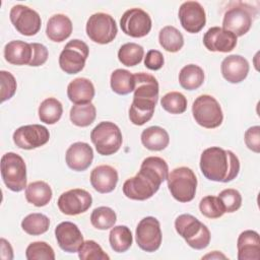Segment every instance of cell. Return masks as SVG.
Here are the masks:
<instances>
[{"mask_svg":"<svg viewBox=\"0 0 260 260\" xmlns=\"http://www.w3.org/2000/svg\"><path fill=\"white\" fill-rule=\"evenodd\" d=\"M167 181L169 190L177 201L185 203L194 199L197 178L190 168L180 167L174 169L169 173Z\"/></svg>","mask_w":260,"mask_h":260,"instance_id":"cell-6","label":"cell"},{"mask_svg":"<svg viewBox=\"0 0 260 260\" xmlns=\"http://www.w3.org/2000/svg\"><path fill=\"white\" fill-rule=\"evenodd\" d=\"M159 45L168 52L176 53L184 46V38L179 29L175 26L167 25L158 34Z\"/></svg>","mask_w":260,"mask_h":260,"instance_id":"cell-31","label":"cell"},{"mask_svg":"<svg viewBox=\"0 0 260 260\" xmlns=\"http://www.w3.org/2000/svg\"><path fill=\"white\" fill-rule=\"evenodd\" d=\"M73 26L70 18L65 14H55L47 22L46 35L56 43H61L68 39L72 32Z\"/></svg>","mask_w":260,"mask_h":260,"instance_id":"cell-25","label":"cell"},{"mask_svg":"<svg viewBox=\"0 0 260 260\" xmlns=\"http://www.w3.org/2000/svg\"><path fill=\"white\" fill-rule=\"evenodd\" d=\"M151 18L147 12L140 8H131L124 12L120 19L123 32L132 38H142L151 29Z\"/></svg>","mask_w":260,"mask_h":260,"instance_id":"cell-15","label":"cell"},{"mask_svg":"<svg viewBox=\"0 0 260 260\" xmlns=\"http://www.w3.org/2000/svg\"><path fill=\"white\" fill-rule=\"evenodd\" d=\"M67 166L76 172H82L89 168L93 159V150L85 142L71 144L65 154Z\"/></svg>","mask_w":260,"mask_h":260,"instance_id":"cell-20","label":"cell"},{"mask_svg":"<svg viewBox=\"0 0 260 260\" xmlns=\"http://www.w3.org/2000/svg\"><path fill=\"white\" fill-rule=\"evenodd\" d=\"M4 58L13 65H29L32 59L31 45L23 41H11L4 47Z\"/></svg>","mask_w":260,"mask_h":260,"instance_id":"cell-24","label":"cell"},{"mask_svg":"<svg viewBox=\"0 0 260 260\" xmlns=\"http://www.w3.org/2000/svg\"><path fill=\"white\" fill-rule=\"evenodd\" d=\"M111 88L114 92L125 95L135 88L134 74L126 69H116L111 74Z\"/></svg>","mask_w":260,"mask_h":260,"instance_id":"cell-30","label":"cell"},{"mask_svg":"<svg viewBox=\"0 0 260 260\" xmlns=\"http://www.w3.org/2000/svg\"><path fill=\"white\" fill-rule=\"evenodd\" d=\"M27 260H54L55 253L53 248L46 242L30 243L25 250Z\"/></svg>","mask_w":260,"mask_h":260,"instance_id":"cell-40","label":"cell"},{"mask_svg":"<svg viewBox=\"0 0 260 260\" xmlns=\"http://www.w3.org/2000/svg\"><path fill=\"white\" fill-rule=\"evenodd\" d=\"M239 260H258L260 258V239L255 231L247 230L240 234L237 242Z\"/></svg>","mask_w":260,"mask_h":260,"instance_id":"cell-23","label":"cell"},{"mask_svg":"<svg viewBox=\"0 0 260 260\" xmlns=\"http://www.w3.org/2000/svg\"><path fill=\"white\" fill-rule=\"evenodd\" d=\"M0 83H1V103L10 100L16 91V80L14 76L5 70L0 71Z\"/></svg>","mask_w":260,"mask_h":260,"instance_id":"cell-43","label":"cell"},{"mask_svg":"<svg viewBox=\"0 0 260 260\" xmlns=\"http://www.w3.org/2000/svg\"><path fill=\"white\" fill-rule=\"evenodd\" d=\"M176 232L193 249L202 250L210 243L208 228L191 214H181L175 220Z\"/></svg>","mask_w":260,"mask_h":260,"instance_id":"cell-5","label":"cell"},{"mask_svg":"<svg viewBox=\"0 0 260 260\" xmlns=\"http://www.w3.org/2000/svg\"><path fill=\"white\" fill-rule=\"evenodd\" d=\"M192 114L198 125L213 129L221 125L223 114L219 103L209 94L199 95L192 105Z\"/></svg>","mask_w":260,"mask_h":260,"instance_id":"cell-9","label":"cell"},{"mask_svg":"<svg viewBox=\"0 0 260 260\" xmlns=\"http://www.w3.org/2000/svg\"><path fill=\"white\" fill-rule=\"evenodd\" d=\"M10 21L15 29L23 36H35L39 32L42 26L40 14L24 5H14L10 10Z\"/></svg>","mask_w":260,"mask_h":260,"instance_id":"cell-13","label":"cell"},{"mask_svg":"<svg viewBox=\"0 0 260 260\" xmlns=\"http://www.w3.org/2000/svg\"><path fill=\"white\" fill-rule=\"evenodd\" d=\"M0 244H1V258L4 260L13 259V250L10 243L2 238L0 240Z\"/></svg>","mask_w":260,"mask_h":260,"instance_id":"cell-47","label":"cell"},{"mask_svg":"<svg viewBox=\"0 0 260 260\" xmlns=\"http://www.w3.org/2000/svg\"><path fill=\"white\" fill-rule=\"evenodd\" d=\"M30 45L32 48V59L29 66L38 67L45 64L49 56V52L46 46L40 43H30Z\"/></svg>","mask_w":260,"mask_h":260,"instance_id":"cell-45","label":"cell"},{"mask_svg":"<svg viewBox=\"0 0 260 260\" xmlns=\"http://www.w3.org/2000/svg\"><path fill=\"white\" fill-rule=\"evenodd\" d=\"M165 59L158 50H149L144 58V65L150 70H158L164 66Z\"/></svg>","mask_w":260,"mask_h":260,"instance_id":"cell-46","label":"cell"},{"mask_svg":"<svg viewBox=\"0 0 260 260\" xmlns=\"http://www.w3.org/2000/svg\"><path fill=\"white\" fill-rule=\"evenodd\" d=\"M118 32L115 19L107 13L98 12L86 22V35L94 43L106 45L114 41Z\"/></svg>","mask_w":260,"mask_h":260,"instance_id":"cell-11","label":"cell"},{"mask_svg":"<svg viewBox=\"0 0 260 260\" xmlns=\"http://www.w3.org/2000/svg\"><path fill=\"white\" fill-rule=\"evenodd\" d=\"M63 114L62 104L55 98L44 100L39 107V118L42 122L53 125L57 123Z\"/></svg>","mask_w":260,"mask_h":260,"instance_id":"cell-33","label":"cell"},{"mask_svg":"<svg viewBox=\"0 0 260 260\" xmlns=\"http://www.w3.org/2000/svg\"><path fill=\"white\" fill-rule=\"evenodd\" d=\"M160 105L171 114H183L187 110V99L179 91H171L161 98Z\"/></svg>","mask_w":260,"mask_h":260,"instance_id":"cell-38","label":"cell"},{"mask_svg":"<svg viewBox=\"0 0 260 260\" xmlns=\"http://www.w3.org/2000/svg\"><path fill=\"white\" fill-rule=\"evenodd\" d=\"M59 247L68 253H76L83 244V236L78 226L71 221H63L55 229Z\"/></svg>","mask_w":260,"mask_h":260,"instance_id":"cell-19","label":"cell"},{"mask_svg":"<svg viewBox=\"0 0 260 260\" xmlns=\"http://www.w3.org/2000/svg\"><path fill=\"white\" fill-rule=\"evenodd\" d=\"M78 257L81 260H109L110 257L104 252L102 247L92 240L83 242L78 250Z\"/></svg>","mask_w":260,"mask_h":260,"instance_id":"cell-41","label":"cell"},{"mask_svg":"<svg viewBox=\"0 0 260 260\" xmlns=\"http://www.w3.org/2000/svg\"><path fill=\"white\" fill-rule=\"evenodd\" d=\"M90 139L101 155L116 153L123 142L120 128L113 122L104 121L99 123L90 132Z\"/></svg>","mask_w":260,"mask_h":260,"instance_id":"cell-7","label":"cell"},{"mask_svg":"<svg viewBox=\"0 0 260 260\" xmlns=\"http://www.w3.org/2000/svg\"><path fill=\"white\" fill-rule=\"evenodd\" d=\"M204 259H206V258H211V259H213V258H215V259H219V258H223V259H225L226 257L223 255V254H221V253H219L218 251H213L212 253H210V254H207V255H205L204 257H203Z\"/></svg>","mask_w":260,"mask_h":260,"instance_id":"cell-48","label":"cell"},{"mask_svg":"<svg viewBox=\"0 0 260 260\" xmlns=\"http://www.w3.org/2000/svg\"><path fill=\"white\" fill-rule=\"evenodd\" d=\"M52 189L44 181H36L28 184L25 188L26 201L37 207L47 205L52 199Z\"/></svg>","mask_w":260,"mask_h":260,"instance_id":"cell-28","label":"cell"},{"mask_svg":"<svg viewBox=\"0 0 260 260\" xmlns=\"http://www.w3.org/2000/svg\"><path fill=\"white\" fill-rule=\"evenodd\" d=\"M136 243L145 252L156 251L161 244V231L159 221L153 216L142 218L135 231Z\"/></svg>","mask_w":260,"mask_h":260,"instance_id":"cell-12","label":"cell"},{"mask_svg":"<svg viewBox=\"0 0 260 260\" xmlns=\"http://www.w3.org/2000/svg\"><path fill=\"white\" fill-rule=\"evenodd\" d=\"M199 209L207 218H218L225 213L220 199L217 196L212 195L205 196L200 200Z\"/></svg>","mask_w":260,"mask_h":260,"instance_id":"cell-39","label":"cell"},{"mask_svg":"<svg viewBox=\"0 0 260 260\" xmlns=\"http://www.w3.org/2000/svg\"><path fill=\"white\" fill-rule=\"evenodd\" d=\"M67 95L75 105L88 104L94 96V86L89 79L78 77L68 84Z\"/></svg>","mask_w":260,"mask_h":260,"instance_id":"cell-26","label":"cell"},{"mask_svg":"<svg viewBox=\"0 0 260 260\" xmlns=\"http://www.w3.org/2000/svg\"><path fill=\"white\" fill-rule=\"evenodd\" d=\"M249 63L241 55H230L225 57L220 66L223 78L231 83L242 82L249 73Z\"/></svg>","mask_w":260,"mask_h":260,"instance_id":"cell-21","label":"cell"},{"mask_svg":"<svg viewBox=\"0 0 260 260\" xmlns=\"http://www.w3.org/2000/svg\"><path fill=\"white\" fill-rule=\"evenodd\" d=\"M204 81V72L201 67L195 64L184 66L179 73L180 85L186 90L199 88Z\"/></svg>","mask_w":260,"mask_h":260,"instance_id":"cell-29","label":"cell"},{"mask_svg":"<svg viewBox=\"0 0 260 260\" xmlns=\"http://www.w3.org/2000/svg\"><path fill=\"white\" fill-rule=\"evenodd\" d=\"M200 170L210 181L228 183L238 176L240 160L233 151L212 146L201 153Z\"/></svg>","mask_w":260,"mask_h":260,"instance_id":"cell-3","label":"cell"},{"mask_svg":"<svg viewBox=\"0 0 260 260\" xmlns=\"http://www.w3.org/2000/svg\"><path fill=\"white\" fill-rule=\"evenodd\" d=\"M245 143L249 149L259 153L260 152V127L252 126L245 132Z\"/></svg>","mask_w":260,"mask_h":260,"instance_id":"cell-44","label":"cell"},{"mask_svg":"<svg viewBox=\"0 0 260 260\" xmlns=\"http://www.w3.org/2000/svg\"><path fill=\"white\" fill-rule=\"evenodd\" d=\"M134 79L135 88L129 119L132 124L141 126L153 116L158 100V82L153 75L145 72L134 74Z\"/></svg>","mask_w":260,"mask_h":260,"instance_id":"cell-2","label":"cell"},{"mask_svg":"<svg viewBox=\"0 0 260 260\" xmlns=\"http://www.w3.org/2000/svg\"><path fill=\"white\" fill-rule=\"evenodd\" d=\"M141 142L149 150L160 151L169 145L170 136L166 129L159 126H151L142 131Z\"/></svg>","mask_w":260,"mask_h":260,"instance_id":"cell-27","label":"cell"},{"mask_svg":"<svg viewBox=\"0 0 260 260\" xmlns=\"http://www.w3.org/2000/svg\"><path fill=\"white\" fill-rule=\"evenodd\" d=\"M96 117V110L91 103L74 105L70 110V120L78 127L89 126Z\"/></svg>","mask_w":260,"mask_h":260,"instance_id":"cell-34","label":"cell"},{"mask_svg":"<svg viewBox=\"0 0 260 260\" xmlns=\"http://www.w3.org/2000/svg\"><path fill=\"white\" fill-rule=\"evenodd\" d=\"M203 44L211 52L229 53L237 46V37L219 26L210 27L203 36Z\"/></svg>","mask_w":260,"mask_h":260,"instance_id":"cell-18","label":"cell"},{"mask_svg":"<svg viewBox=\"0 0 260 260\" xmlns=\"http://www.w3.org/2000/svg\"><path fill=\"white\" fill-rule=\"evenodd\" d=\"M12 138L17 147L29 150L45 145L50 139V132L43 125H24L14 131Z\"/></svg>","mask_w":260,"mask_h":260,"instance_id":"cell-14","label":"cell"},{"mask_svg":"<svg viewBox=\"0 0 260 260\" xmlns=\"http://www.w3.org/2000/svg\"><path fill=\"white\" fill-rule=\"evenodd\" d=\"M217 197L220 199L225 212H235L242 205V196L240 192L236 189H224L218 194Z\"/></svg>","mask_w":260,"mask_h":260,"instance_id":"cell-42","label":"cell"},{"mask_svg":"<svg viewBox=\"0 0 260 260\" xmlns=\"http://www.w3.org/2000/svg\"><path fill=\"white\" fill-rule=\"evenodd\" d=\"M168 175L169 167L164 158L148 156L143 159L139 172L124 182L123 193L132 200H146L158 191Z\"/></svg>","mask_w":260,"mask_h":260,"instance_id":"cell-1","label":"cell"},{"mask_svg":"<svg viewBox=\"0 0 260 260\" xmlns=\"http://www.w3.org/2000/svg\"><path fill=\"white\" fill-rule=\"evenodd\" d=\"M111 248L117 253L126 252L132 245L133 237L131 231L126 225L114 226L109 235Z\"/></svg>","mask_w":260,"mask_h":260,"instance_id":"cell-32","label":"cell"},{"mask_svg":"<svg viewBox=\"0 0 260 260\" xmlns=\"http://www.w3.org/2000/svg\"><path fill=\"white\" fill-rule=\"evenodd\" d=\"M88 46L80 40L68 42L59 56L60 68L67 74H76L80 72L88 57Z\"/></svg>","mask_w":260,"mask_h":260,"instance_id":"cell-10","label":"cell"},{"mask_svg":"<svg viewBox=\"0 0 260 260\" xmlns=\"http://www.w3.org/2000/svg\"><path fill=\"white\" fill-rule=\"evenodd\" d=\"M117 220L115 211L108 206H100L94 208L90 215L91 224L98 230H109L114 226Z\"/></svg>","mask_w":260,"mask_h":260,"instance_id":"cell-37","label":"cell"},{"mask_svg":"<svg viewBox=\"0 0 260 260\" xmlns=\"http://www.w3.org/2000/svg\"><path fill=\"white\" fill-rule=\"evenodd\" d=\"M257 15V9L242 1L231 2L223 15L222 28L232 31L237 38L249 31Z\"/></svg>","mask_w":260,"mask_h":260,"instance_id":"cell-4","label":"cell"},{"mask_svg":"<svg viewBox=\"0 0 260 260\" xmlns=\"http://www.w3.org/2000/svg\"><path fill=\"white\" fill-rule=\"evenodd\" d=\"M143 55L144 50L142 46L136 43H126L118 51L119 61L127 67L138 65L142 61Z\"/></svg>","mask_w":260,"mask_h":260,"instance_id":"cell-36","label":"cell"},{"mask_svg":"<svg viewBox=\"0 0 260 260\" xmlns=\"http://www.w3.org/2000/svg\"><path fill=\"white\" fill-rule=\"evenodd\" d=\"M1 177L8 189L20 192L26 188V166L23 158L15 152H7L1 157Z\"/></svg>","mask_w":260,"mask_h":260,"instance_id":"cell-8","label":"cell"},{"mask_svg":"<svg viewBox=\"0 0 260 260\" xmlns=\"http://www.w3.org/2000/svg\"><path fill=\"white\" fill-rule=\"evenodd\" d=\"M118 182V172L109 165L95 167L90 173V184L100 193L112 192Z\"/></svg>","mask_w":260,"mask_h":260,"instance_id":"cell-22","label":"cell"},{"mask_svg":"<svg viewBox=\"0 0 260 260\" xmlns=\"http://www.w3.org/2000/svg\"><path fill=\"white\" fill-rule=\"evenodd\" d=\"M60 211L66 215H77L89 209L92 197L84 189H71L62 193L57 201Z\"/></svg>","mask_w":260,"mask_h":260,"instance_id":"cell-16","label":"cell"},{"mask_svg":"<svg viewBox=\"0 0 260 260\" xmlns=\"http://www.w3.org/2000/svg\"><path fill=\"white\" fill-rule=\"evenodd\" d=\"M178 15L181 25L190 34H197L205 26V11L203 6L197 1H186L182 3Z\"/></svg>","mask_w":260,"mask_h":260,"instance_id":"cell-17","label":"cell"},{"mask_svg":"<svg viewBox=\"0 0 260 260\" xmlns=\"http://www.w3.org/2000/svg\"><path fill=\"white\" fill-rule=\"evenodd\" d=\"M50 226V219L43 213H30L21 221L22 230L31 236L45 234Z\"/></svg>","mask_w":260,"mask_h":260,"instance_id":"cell-35","label":"cell"}]
</instances>
